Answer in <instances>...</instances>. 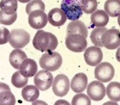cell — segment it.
<instances>
[{"label":"cell","instance_id":"obj_1","mask_svg":"<svg viewBox=\"0 0 120 105\" xmlns=\"http://www.w3.org/2000/svg\"><path fill=\"white\" fill-rule=\"evenodd\" d=\"M58 44V41L55 35L43 30L38 31L33 40L34 47L41 52L53 51Z\"/></svg>","mask_w":120,"mask_h":105},{"label":"cell","instance_id":"obj_2","mask_svg":"<svg viewBox=\"0 0 120 105\" xmlns=\"http://www.w3.org/2000/svg\"><path fill=\"white\" fill-rule=\"evenodd\" d=\"M63 59L60 54L56 52H48L43 54L39 60L40 67L49 71H55L61 67Z\"/></svg>","mask_w":120,"mask_h":105},{"label":"cell","instance_id":"obj_3","mask_svg":"<svg viewBox=\"0 0 120 105\" xmlns=\"http://www.w3.org/2000/svg\"><path fill=\"white\" fill-rule=\"evenodd\" d=\"M60 7L69 20H77L82 16L81 0H63Z\"/></svg>","mask_w":120,"mask_h":105},{"label":"cell","instance_id":"obj_4","mask_svg":"<svg viewBox=\"0 0 120 105\" xmlns=\"http://www.w3.org/2000/svg\"><path fill=\"white\" fill-rule=\"evenodd\" d=\"M30 35L23 29L15 28L11 31L9 42L10 45L15 49L24 48L30 42Z\"/></svg>","mask_w":120,"mask_h":105},{"label":"cell","instance_id":"obj_5","mask_svg":"<svg viewBox=\"0 0 120 105\" xmlns=\"http://www.w3.org/2000/svg\"><path fill=\"white\" fill-rule=\"evenodd\" d=\"M66 47L75 52H81L86 50L88 42L86 38L80 34L67 35L65 40Z\"/></svg>","mask_w":120,"mask_h":105},{"label":"cell","instance_id":"obj_6","mask_svg":"<svg viewBox=\"0 0 120 105\" xmlns=\"http://www.w3.org/2000/svg\"><path fill=\"white\" fill-rule=\"evenodd\" d=\"M114 75L115 69L113 66L108 62L99 63L94 69L95 78L102 83H107L112 81Z\"/></svg>","mask_w":120,"mask_h":105},{"label":"cell","instance_id":"obj_7","mask_svg":"<svg viewBox=\"0 0 120 105\" xmlns=\"http://www.w3.org/2000/svg\"><path fill=\"white\" fill-rule=\"evenodd\" d=\"M101 41L107 49H116L120 46V31L115 28L106 30L102 36Z\"/></svg>","mask_w":120,"mask_h":105},{"label":"cell","instance_id":"obj_8","mask_svg":"<svg viewBox=\"0 0 120 105\" xmlns=\"http://www.w3.org/2000/svg\"><path fill=\"white\" fill-rule=\"evenodd\" d=\"M53 76L51 73L46 70H40L34 78L35 86L42 91H45L51 87L53 82Z\"/></svg>","mask_w":120,"mask_h":105},{"label":"cell","instance_id":"obj_9","mask_svg":"<svg viewBox=\"0 0 120 105\" xmlns=\"http://www.w3.org/2000/svg\"><path fill=\"white\" fill-rule=\"evenodd\" d=\"M69 87V79L68 77L64 74H59L54 79L52 91L56 96L63 97L68 93Z\"/></svg>","mask_w":120,"mask_h":105},{"label":"cell","instance_id":"obj_10","mask_svg":"<svg viewBox=\"0 0 120 105\" xmlns=\"http://www.w3.org/2000/svg\"><path fill=\"white\" fill-rule=\"evenodd\" d=\"M28 20L30 27L35 30H40L46 26L48 18L44 11L36 10L32 11L29 15Z\"/></svg>","mask_w":120,"mask_h":105},{"label":"cell","instance_id":"obj_11","mask_svg":"<svg viewBox=\"0 0 120 105\" xmlns=\"http://www.w3.org/2000/svg\"><path fill=\"white\" fill-rule=\"evenodd\" d=\"M84 58L87 65L94 67L101 62L103 59V53L99 47L91 46L84 52Z\"/></svg>","mask_w":120,"mask_h":105},{"label":"cell","instance_id":"obj_12","mask_svg":"<svg viewBox=\"0 0 120 105\" xmlns=\"http://www.w3.org/2000/svg\"><path fill=\"white\" fill-rule=\"evenodd\" d=\"M87 94L92 100L101 101L106 96L105 87L101 81H92L88 85Z\"/></svg>","mask_w":120,"mask_h":105},{"label":"cell","instance_id":"obj_13","mask_svg":"<svg viewBox=\"0 0 120 105\" xmlns=\"http://www.w3.org/2000/svg\"><path fill=\"white\" fill-rule=\"evenodd\" d=\"M48 18L50 24L55 27L63 26L67 20V17L64 12L57 8L51 9L49 11Z\"/></svg>","mask_w":120,"mask_h":105},{"label":"cell","instance_id":"obj_14","mask_svg":"<svg viewBox=\"0 0 120 105\" xmlns=\"http://www.w3.org/2000/svg\"><path fill=\"white\" fill-rule=\"evenodd\" d=\"M88 77L84 73H78L73 78L71 83V90L76 93H80L86 90L88 86Z\"/></svg>","mask_w":120,"mask_h":105},{"label":"cell","instance_id":"obj_15","mask_svg":"<svg viewBox=\"0 0 120 105\" xmlns=\"http://www.w3.org/2000/svg\"><path fill=\"white\" fill-rule=\"evenodd\" d=\"M38 65L35 60L30 59H26L21 65L19 71L24 77L30 78L33 77L37 73Z\"/></svg>","mask_w":120,"mask_h":105},{"label":"cell","instance_id":"obj_16","mask_svg":"<svg viewBox=\"0 0 120 105\" xmlns=\"http://www.w3.org/2000/svg\"><path fill=\"white\" fill-rule=\"evenodd\" d=\"M71 34H80L87 38L88 31L86 26L80 20L72 21L67 26V36Z\"/></svg>","mask_w":120,"mask_h":105},{"label":"cell","instance_id":"obj_17","mask_svg":"<svg viewBox=\"0 0 120 105\" xmlns=\"http://www.w3.org/2000/svg\"><path fill=\"white\" fill-rule=\"evenodd\" d=\"M91 21L94 26L97 28H104L109 22V16L106 11L98 10L91 16Z\"/></svg>","mask_w":120,"mask_h":105},{"label":"cell","instance_id":"obj_18","mask_svg":"<svg viewBox=\"0 0 120 105\" xmlns=\"http://www.w3.org/2000/svg\"><path fill=\"white\" fill-rule=\"evenodd\" d=\"M1 105H14L15 99L14 95L11 92L9 86L3 83H1Z\"/></svg>","mask_w":120,"mask_h":105},{"label":"cell","instance_id":"obj_19","mask_svg":"<svg viewBox=\"0 0 120 105\" xmlns=\"http://www.w3.org/2000/svg\"><path fill=\"white\" fill-rule=\"evenodd\" d=\"M26 59H27V56L23 50L15 49L10 54L9 62L12 67L18 70L20 69L21 65Z\"/></svg>","mask_w":120,"mask_h":105},{"label":"cell","instance_id":"obj_20","mask_svg":"<svg viewBox=\"0 0 120 105\" xmlns=\"http://www.w3.org/2000/svg\"><path fill=\"white\" fill-rule=\"evenodd\" d=\"M23 99L27 102H33L37 100L40 96L39 89L34 85L25 86L22 91Z\"/></svg>","mask_w":120,"mask_h":105},{"label":"cell","instance_id":"obj_21","mask_svg":"<svg viewBox=\"0 0 120 105\" xmlns=\"http://www.w3.org/2000/svg\"><path fill=\"white\" fill-rule=\"evenodd\" d=\"M106 13L112 17L120 15V0H107L104 4Z\"/></svg>","mask_w":120,"mask_h":105},{"label":"cell","instance_id":"obj_22","mask_svg":"<svg viewBox=\"0 0 120 105\" xmlns=\"http://www.w3.org/2000/svg\"><path fill=\"white\" fill-rule=\"evenodd\" d=\"M106 93L110 100L114 101H120V83L112 81L106 88Z\"/></svg>","mask_w":120,"mask_h":105},{"label":"cell","instance_id":"obj_23","mask_svg":"<svg viewBox=\"0 0 120 105\" xmlns=\"http://www.w3.org/2000/svg\"><path fill=\"white\" fill-rule=\"evenodd\" d=\"M1 10L5 14L11 15L17 12L18 5L17 0H1Z\"/></svg>","mask_w":120,"mask_h":105},{"label":"cell","instance_id":"obj_24","mask_svg":"<svg viewBox=\"0 0 120 105\" xmlns=\"http://www.w3.org/2000/svg\"><path fill=\"white\" fill-rule=\"evenodd\" d=\"M107 28H97L92 31L90 35V39L92 43L99 47H103V44L101 41L102 36Z\"/></svg>","mask_w":120,"mask_h":105},{"label":"cell","instance_id":"obj_25","mask_svg":"<svg viewBox=\"0 0 120 105\" xmlns=\"http://www.w3.org/2000/svg\"><path fill=\"white\" fill-rule=\"evenodd\" d=\"M28 81V78L24 77L21 74L20 71H16L11 77V83L15 87L20 89L26 86Z\"/></svg>","mask_w":120,"mask_h":105},{"label":"cell","instance_id":"obj_26","mask_svg":"<svg viewBox=\"0 0 120 105\" xmlns=\"http://www.w3.org/2000/svg\"><path fill=\"white\" fill-rule=\"evenodd\" d=\"M82 10L86 14L94 13L98 7L97 0H81Z\"/></svg>","mask_w":120,"mask_h":105},{"label":"cell","instance_id":"obj_27","mask_svg":"<svg viewBox=\"0 0 120 105\" xmlns=\"http://www.w3.org/2000/svg\"><path fill=\"white\" fill-rule=\"evenodd\" d=\"M45 4L41 0H33L27 4L26 7V12L28 15H30L32 11L36 10H45Z\"/></svg>","mask_w":120,"mask_h":105},{"label":"cell","instance_id":"obj_28","mask_svg":"<svg viewBox=\"0 0 120 105\" xmlns=\"http://www.w3.org/2000/svg\"><path fill=\"white\" fill-rule=\"evenodd\" d=\"M91 104L90 98L84 93H80L73 97L71 100L72 105H90Z\"/></svg>","mask_w":120,"mask_h":105},{"label":"cell","instance_id":"obj_29","mask_svg":"<svg viewBox=\"0 0 120 105\" xmlns=\"http://www.w3.org/2000/svg\"><path fill=\"white\" fill-rule=\"evenodd\" d=\"M17 18V13L11 15L5 14L2 11H0V22L4 25H11L13 24Z\"/></svg>","mask_w":120,"mask_h":105},{"label":"cell","instance_id":"obj_30","mask_svg":"<svg viewBox=\"0 0 120 105\" xmlns=\"http://www.w3.org/2000/svg\"><path fill=\"white\" fill-rule=\"evenodd\" d=\"M9 31L7 28L2 27L1 28V36H0V44H4L9 41L10 36Z\"/></svg>","mask_w":120,"mask_h":105},{"label":"cell","instance_id":"obj_31","mask_svg":"<svg viewBox=\"0 0 120 105\" xmlns=\"http://www.w3.org/2000/svg\"><path fill=\"white\" fill-rule=\"evenodd\" d=\"M116 58L117 61L120 62V47L118 48L116 52Z\"/></svg>","mask_w":120,"mask_h":105},{"label":"cell","instance_id":"obj_32","mask_svg":"<svg viewBox=\"0 0 120 105\" xmlns=\"http://www.w3.org/2000/svg\"><path fill=\"white\" fill-rule=\"evenodd\" d=\"M17 1H19V2H20V3H27V2H30L31 0H17Z\"/></svg>","mask_w":120,"mask_h":105},{"label":"cell","instance_id":"obj_33","mask_svg":"<svg viewBox=\"0 0 120 105\" xmlns=\"http://www.w3.org/2000/svg\"><path fill=\"white\" fill-rule=\"evenodd\" d=\"M117 22H118V24H119V26H120V15L119 16V17H118Z\"/></svg>","mask_w":120,"mask_h":105}]
</instances>
